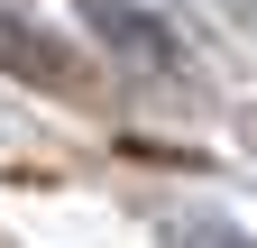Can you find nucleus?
Here are the masks:
<instances>
[{"label": "nucleus", "mask_w": 257, "mask_h": 248, "mask_svg": "<svg viewBox=\"0 0 257 248\" xmlns=\"http://www.w3.org/2000/svg\"><path fill=\"white\" fill-rule=\"evenodd\" d=\"M83 19H92V37H101L119 65H138V74H166V83H184L193 74V55H184V37L156 10H138V0H83Z\"/></svg>", "instance_id": "obj_1"}, {"label": "nucleus", "mask_w": 257, "mask_h": 248, "mask_svg": "<svg viewBox=\"0 0 257 248\" xmlns=\"http://www.w3.org/2000/svg\"><path fill=\"white\" fill-rule=\"evenodd\" d=\"M0 65H10V74H37V83H74V55H64L37 19H19V10H0Z\"/></svg>", "instance_id": "obj_2"}, {"label": "nucleus", "mask_w": 257, "mask_h": 248, "mask_svg": "<svg viewBox=\"0 0 257 248\" xmlns=\"http://www.w3.org/2000/svg\"><path fill=\"white\" fill-rule=\"evenodd\" d=\"M156 248H257V230L220 221V211H166L156 221Z\"/></svg>", "instance_id": "obj_3"}, {"label": "nucleus", "mask_w": 257, "mask_h": 248, "mask_svg": "<svg viewBox=\"0 0 257 248\" xmlns=\"http://www.w3.org/2000/svg\"><path fill=\"white\" fill-rule=\"evenodd\" d=\"M248 147H257V110H248Z\"/></svg>", "instance_id": "obj_4"}]
</instances>
